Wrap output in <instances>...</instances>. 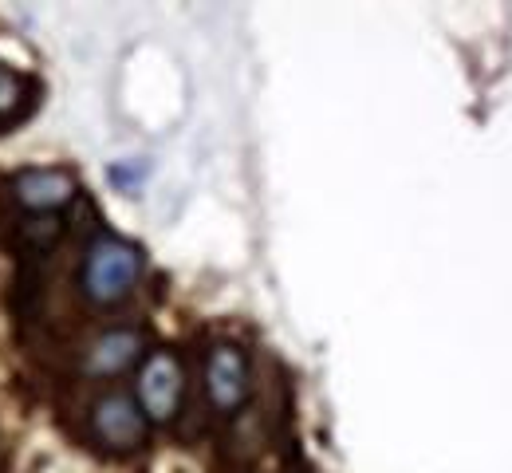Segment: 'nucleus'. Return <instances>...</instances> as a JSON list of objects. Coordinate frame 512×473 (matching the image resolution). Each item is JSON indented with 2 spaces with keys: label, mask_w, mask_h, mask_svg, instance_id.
<instances>
[{
  "label": "nucleus",
  "mask_w": 512,
  "mask_h": 473,
  "mask_svg": "<svg viewBox=\"0 0 512 473\" xmlns=\"http://www.w3.org/2000/svg\"><path fill=\"white\" fill-rule=\"evenodd\" d=\"M186 399V371L174 351H150L138 371L134 403L142 406L146 422H174Z\"/></svg>",
  "instance_id": "2"
},
{
  "label": "nucleus",
  "mask_w": 512,
  "mask_h": 473,
  "mask_svg": "<svg viewBox=\"0 0 512 473\" xmlns=\"http://www.w3.org/2000/svg\"><path fill=\"white\" fill-rule=\"evenodd\" d=\"M16 237H20V249L28 257H44V253H52L60 245L64 221H60V213H28L20 221V229H16Z\"/></svg>",
  "instance_id": "7"
},
{
  "label": "nucleus",
  "mask_w": 512,
  "mask_h": 473,
  "mask_svg": "<svg viewBox=\"0 0 512 473\" xmlns=\"http://www.w3.org/2000/svg\"><path fill=\"white\" fill-rule=\"evenodd\" d=\"M142 276V249L130 245L123 237H95L87 257H83V272H79V288L95 308H111L123 304L134 284Z\"/></svg>",
  "instance_id": "1"
},
{
  "label": "nucleus",
  "mask_w": 512,
  "mask_h": 473,
  "mask_svg": "<svg viewBox=\"0 0 512 473\" xmlns=\"http://www.w3.org/2000/svg\"><path fill=\"white\" fill-rule=\"evenodd\" d=\"M249 359L237 343H217L205 359V395L217 414H237L249 399Z\"/></svg>",
  "instance_id": "4"
},
{
  "label": "nucleus",
  "mask_w": 512,
  "mask_h": 473,
  "mask_svg": "<svg viewBox=\"0 0 512 473\" xmlns=\"http://www.w3.org/2000/svg\"><path fill=\"white\" fill-rule=\"evenodd\" d=\"M91 434L111 454H134L138 446H146L150 422H146L142 406L134 403V395L107 391L99 403L91 406Z\"/></svg>",
  "instance_id": "3"
},
{
  "label": "nucleus",
  "mask_w": 512,
  "mask_h": 473,
  "mask_svg": "<svg viewBox=\"0 0 512 473\" xmlns=\"http://www.w3.org/2000/svg\"><path fill=\"white\" fill-rule=\"evenodd\" d=\"M75 194H79V182L64 166H36L12 178V198L28 213H60L64 205L75 202Z\"/></svg>",
  "instance_id": "5"
},
{
  "label": "nucleus",
  "mask_w": 512,
  "mask_h": 473,
  "mask_svg": "<svg viewBox=\"0 0 512 473\" xmlns=\"http://www.w3.org/2000/svg\"><path fill=\"white\" fill-rule=\"evenodd\" d=\"M24 99H28V83L20 75L0 68V119H12Z\"/></svg>",
  "instance_id": "8"
},
{
  "label": "nucleus",
  "mask_w": 512,
  "mask_h": 473,
  "mask_svg": "<svg viewBox=\"0 0 512 473\" xmlns=\"http://www.w3.org/2000/svg\"><path fill=\"white\" fill-rule=\"evenodd\" d=\"M142 347L146 339L134 328H115V332H103L87 347V359H83V371L87 375H99V379H111V375H123L127 367H134L142 359Z\"/></svg>",
  "instance_id": "6"
}]
</instances>
